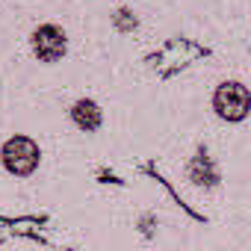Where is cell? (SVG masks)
Wrapping results in <instances>:
<instances>
[{
  "instance_id": "6da1fadb",
  "label": "cell",
  "mask_w": 251,
  "mask_h": 251,
  "mask_svg": "<svg viewBox=\"0 0 251 251\" xmlns=\"http://www.w3.org/2000/svg\"><path fill=\"white\" fill-rule=\"evenodd\" d=\"M0 160H3V169L15 177H30L39 163H42V151H39V142L30 139V136H9L0 148Z\"/></svg>"
},
{
  "instance_id": "7a4b0ae2",
  "label": "cell",
  "mask_w": 251,
  "mask_h": 251,
  "mask_svg": "<svg viewBox=\"0 0 251 251\" xmlns=\"http://www.w3.org/2000/svg\"><path fill=\"white\" fill-rule=\"evenodd\" d=\"M213 109L225 121H242L248 115V109H251V92H248V86H242L236 80L219 83L216 92H213Z\"/></svg>"
},
{
  "instance_id": "3957f363",
  "label": "cell",
  "mask_w": 251,
  "mask_h": 251,
  "mask_svg": "<svg viewBox=\"0 0 251 251\" xmlns=\"http://www.w3.org/2000/svg\"><path fill=\"white\" fill-rule=\"evenodd\" d=\"M30 45H33L36 59H39V62H48V65L59 62V59L68 53V36H65V30L56 27V24H42V27H36L33 36H30Z\"/></svg>"
},
{
  "instance_id": "277c9868",
  "label": "cell",
  "mask_w": 251,
  "mask_h": 251,
  "mask_svg": "<svg viewBox=\"0 0 251 251\" xmlns=\"http://www.w3.org/2000/svg\"><path fill=\"white\" fill-rule=\"evenodd\" d=\"M71 121L77 124L83 133H95L103 124V112H100V106L92 98H80V100L71 103Z\"/></svg>"
},
{
  "instance_id": "5b68a950",
  "label": "cell",
  "mask_w": 251,
  "mask_h": 251,
  "mask_svg": "<svg viewBox=\"0 0 251 251\" xmlns=\"http://www.w3.org/2000/svg\"><path fill=\"white\" fill-rule=\"evenodd\" d=\"M189 180L195 186H207V189H213L219 183V172H216V166H213V160L207 157L204 148H198V154L189 163Z\"/></svg>"
},
{
  "instance_id": "8992f818",
  "label": "cell",
  "mask_w": 251,
  "mask_h": 251,
  "mask_svg": "<svg viewBox=\"0 0 251 251\" xmlns=\"http://www.w3.org/2000/svg\"><path fill=\"white\" fill-rule=\"evenodd\" d=\"M112 24H115V30H121V33H130V30H136L139 21H136V15H133L130 9H124V6H121V9L112 15Z\"/></svg>"
},
{
  "instance_id": "52a82bcc",
  "label": "cell",
  "mask_w": 251,
  "mask_h": 251,
  "mask_svg": "<svg viewBox=\"0 0 251 251\" xmlns=\"http://www.w3.org/2000/svg\"><path fill=\"white\" fill-rule=\"evenodd\" d=\"M139 225H142V233L148 236V233L154 230V225H157V219H154V213H145V216L139 219Z\"/></svg>"
}]
</instances>
